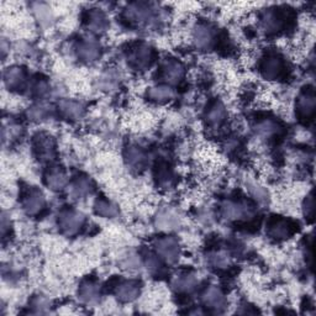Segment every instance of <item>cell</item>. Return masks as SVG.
I'll return each instance as SVG.
<instances>
[{"label": "cell", "instance_id": "cell-20", "mask_svg": "<svg viewBox=\"0 0 316 316\" xmlns=\"http://www.w3.org/2000/svg\"><path fill=\"white\" fill-rule=\"evenodd\" d=\"M95 294H97V289H95V285H93L92 283L86 284L82 288V298L87 299V300H93L95 298Z\"/></svg>", "mask_w": 316, "mask_h": 316}, {"label": "cell", "instance_id": "cell-1", "mask_svg": "<svg viewBox=\"0 0 316 316\" xmlns=\"http://www.w3.org/2000/svg\"><path fill=\"white\" fill-rule=\"evenodd\" d=\"M158 253L168 262H174L179 256V246L173 237H163L159 238L156 243Z\"/></svg>", "mask_w": 316, "mask_h": 316}, {"label": "cell", "instance_id": "cell-14", "mask_svg": "<svg viewBox=\"0 0 316 316\" xmlns=\"http://www.w3.org/2000/svg\"><path fill=\"white\" fill-rule=\"evenodd\" d=\"M49 136H40L36 141V150L42 157H50L53 152L52 141Z\"/></svg>", "mask_w": 316, "mask_h": 316}, {"label": "cell", "instance_id": "cell-15", "mask_svg": "<svg viewBox=\"0 0 316 316\" xmlns=\"http://www.w3.org/2000/svg\"><path fill=\"white\" fill-rule=\"evenodd\" d=\"M225 118V110L224 106L219 103L214 104L210 108L208 113V119L211 124H220Z\"/></svg>", "mask_w": 316, "mask_h": 316}, {"label": "cell", "instance_id": "cell-13", "mask_svg": "<svg viewBox=\"0 0 316 316\" xmlns=\"http://www.w3.org/2000/svg\"><path fill=\"white\" fill-rule=\"evenodd\" d=\"M5 82L8 83L9 88H18L21 87V84L24 83V74L21 72L20 68H12V70H8L5 73Z\"/></svg>", "mask_w": 316, "mask_h": 316}, {"label": "cell", "instance_id": "cell-9", "mask_svg": "<svg viewBox=\"0 0 316 316\" xmlns=\"http://www.w3.org/2000/svg\"><path fill=\"white\" fill-rule=\"evenodd\" d=\"M137 294H139V288L132 281H125L118 288V298L123 301H131L136 298Z\"/></svg>", "mask_w": 316, "mask_h": 316}, {"label": "cell", "instance_id": "cell-19", "mask_svg": "<svg viewBox=\"0 0 316 316\" xmlns=\"http://www.w3.org/2000/svg\"><path fill=\"white\" fill-rule=\"evenodd\" d=\"M153 99L157 100H166L169 99L172 97V90L167 87H159V88H155L151 92Z\"/></svg>", "mask_w": 316, "mask_h": 316}, {"label": "cell", "instance_id": "cell-2", "mask_svg": "<svg viewBox=\"0 0 316 316\" xmlns=\"http://www.w3.org/2000/svg\"><path fill=\"white\" fill-rule=\"evenodd\" d=\"M283 62L279 57L272 55L265 57L262 61L261 65V72L262 74L268 79H277L283 72Z\"/></svg>", "mask_w": 316, "mask_h": 316}, {"label": "cell", "instance_id": "cell-4", "mask_svg": "<svg viewBox=\"0 0 316 316\" xmlns=\"http://www.w3.org/2000/svg\"><path fill=\"white\" fill-rule=\"evenodd\" d=\"M315 109V97L312 89H306L298 100V113L301 118L309 119L314 114Z\"/></svg>", "mask_w": 316, "mask_h": 316}, {"label": "cell", "instance_id": "cell-6", "mask_svg": "<svg viewBox=\"0 0 316 316\" xmlns=\"http://www.w3.org/2000/svg\"><path fill=\"white\" fill-rule=\"evenodd\" d=\"M291 232V226L285 220H274L269 225V235L274 238H286Z\"/></svg>", "mask_w": 316, "mask_h": 316}, {"label": "cell", "instance_id": "cell-18", "mask_svg": "<svg viewBox=\"0 0 316 316\" xmlns=\"http://www.w3.org/2000/svg\"><path fill=\"white\" fill-rule=\"evenodd\" d=\"M97 212L103 216H113L115 214V208L109 201L100 200L97 203Z\"/></svg>", "mask_w": 316, "mask_h": 316}, {"label": "cell", "instance_id": "cell-8", "mask_svg": "<svg viewBox=\"0 0 316 316\" xmlns=\"http://www.w3.org/2000/svg\"><path fill=\"white\" fill-rule=\"evenodd\" d=\"M163 71V77L164 79L169 82H177L179 81V78H182L183 76V67L179 62H174V61H169L162 68Z\"/></svg>", "mask_w": 316, "mask_h": 316}, {"label": "cell", "instance_id": "cell-12", "mask_svg": "<svg viewBox=\"0 0 316 316\" xmlns=\"http://www.w3.org/2000/svg\"><path fill=\"white\" fill-rule=\"evenodd\" d=\"M79 56L84 60L92 61L94 58H97L99 56V51H98L97 44L92 41H86L82 42L81 46H79Z\"/></svg>", "mask_w": 316, "mask_h": 316}, {"label": "cell", "instance_id": "cell-10", "mask_svg": "<svg viewBox=\"0 0 316 316\" xmlns=\"http://www.w3.org/2000/svg\"><path fill=\"white\" fill-rule=\"evenodd\" d=\"M204 301L210 307H221L224 305V296L219 289L211 286L204 294Z\"/></svg>", "mask_w": 316, "mask_h": 316}, {"label": "cell", "instance_id": "cell-5", "mask_svg": "<svg viewBox=\"0 0 316 316\" xmlns=\"http://www.w3.org/2000/svg\"><path fill=\"white\" fill-rule=\"evenodd\" d=\"M151 58H152V51L147 46H145V45H139L131 52V61L137 67H146V66H148L151 61H152Z\"/></svg>", "mask_w": 316, "mask_h": 316}, {"label": "cell", "instance_id": "cell-17", "mask_svg": "<svg viewBox=\"0 0 316 316\" xmlns=\"http://www.w3.org/2000/svg\"><path fill=\"white\" fill-rule=\"evenodd\" d=\"M61 109H62L63 113L67 116H70V118H78V116H81L82 113L81 105L73 102L62 103V104H61Z\"/></svg>", "mask_w": 316, "mask_h": 316}, {"label": "cell", "instance_id": "cell-3", "mask_svg": "<svg viewBox=\"0 0 316 316\" xmlns=\"http://www.w3.org/2000/svg\"><path fill=\"white\" fill-rule=\"evenodd\" d=\"M83 222V216L74 210H66L61 214L60 226L67 233H73L81 227Z\"/></svg>", "mask_w": 316, "mask_h": 316}, {"label": "cell", "instance_id": "cell-11", "mask_svg": "<svg viewBox=\"0 0 316 316\" xmlns=\"http://www.w3.org/2000/svg\"><path fill=\"white\" fill-rule=\"evenodd\" d=\"M195 41L199 47H206L211 44L212 33L210 29L205 25H201L195 31Z\"/></svg>", "mask_w": 316, "mask_h": 316}, {"label": "cell", "instance_id": "cell-7", "mask_svg": "<svg viewBox=\"0 0 316 316\" xmlns=\"http://www.w3.org/2000/svg\"><path fill=\"white\" fill-rule=\"evenodd\" d=\"M44 196L41 195V193L36 192H30L26 195L25 201H24V206L30 214H35L39 210H41L42 206H44Z\"/></svg>", "mask_w": 316, "mask_h": 316}, {"label": "cell", "instance_id": "cell-16", "mask_svg": "<svg viewBox=\"0 0 316 316\" xmlns=\"http://www.w3.org/2000/svg\"><path fill=\"white\" fill-rule=\"evenodd\" d=\"M66 182V177L62 172L60 171H52L47 177V184L52 188V189H61Z\"/></svg>", "mask_w": 316, "mask_h": 316}]
</instances>
